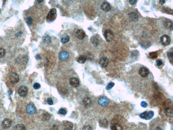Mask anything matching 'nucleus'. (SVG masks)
<instances>
[{"mask_svg":"<svg viewBox=\"0 0 173 130\" xmlns=\"http://www.w3.org/2000/svg\"><path fill=\"white\" fill-rule=\"evenodd\" d=\"M6 51L4 48H0V58H3L5 56Z\"/></svg>","mask_w":173,"mask_h":130,"instance_id":"2f4dec72","label":"nucleus"},{"mask_svg":"<svg viewBox=\"0 0 173 130\" xmlns=\"http://www.w3.org/2000/svg\"><path fill=\"white\" fill-rule=\"evenodd\" d=\"M69 37L68 35H66L65 37L62 38L61 39V42L63 44H66L69 42Z\"/></svg>","mask_w":173,"mask_h":130,"instance_id":"c85d7f7f","label":"nucleus"},{"mask_svg":"<svg viewBox=\"0 0 173 130\" xmlns=\"http://www.w3.org/2000/svg\"><path fill=\"white\" fill-rule=\"evenodd\" d=\"M137 1L136 0H129V4H130L132 5H133L137 3Z\"/></svg>","mask_w":173,"mask_h":130,"instance_id":"37998d69","label":"nucleus"},{"mask_svg":"<svg viewBox=\"0 0 173 130\" xmlns=\"http://www.w3.org/2000/svg\"><path fill=\"white\" fill-rule=\"evenodd\" d=\"M141 107H143V108H146L148 106V104L145 101H142L141 103Z\"/></svg>","mask_w":173,"mask_h":130,"instance_id":"58836bf2","label":"nucleus"},{"mask_svg":"<svg viewBox=\"0 0 173 130\" xmlns=\"http://www.w3.org/2000/svg\"><path fill=\"white\" fill-rule=\"evenodd\" d=\"M47 103L49 105H52L53 104V101L52 99L50 98H49L47 99Z\"/></svg>","mask_w":173,"mask_h":130,"instance_id":"ea45409f","label":"nucleus"},{"mask_svg":"<svg viewBox=\"0 0 173 130\" xmlns=\"http://www.w3.org/2000/svg\"><path fill=\"white\" fill-rule=\"evenodd\" d=\"M76 37L79 40H83L84 39L86 36L85 32L82 30H77L75 32Z\"/></svg>","mask_w":173,"mask_h":130,"instance_id":"9b49d317","label":"nucleus"},{"mask_svg":"<svg viewBox=\"0 0 173 130\" xmlns=\"http://www.w3.org/2000/svg\"><path fill=\"white\" fill-rule=\"evenodd\" d=\"M25 126L23 124H17L15 127V130H25Z\"/></svg>","mask_w":173,"mask_h":130,"instance_id":"bb28decb","label":"nucleus"},{"mask_svg":"<svg viewBox=\"0 0 173 130\" xmlns=\"http://www.w3.org/2000/svg\"><path fill=\"white\" fill-rule=\"evenodd\" d=\"M63 124L65 130H72L73 128V123L68 121H64L62 122Z\"/></svg>","mask_w":173,"mask_h":130,"instance_id":"4468645a","label":"nucleus"},{"mask_svg":"<svg viewBox=\"0 0 173 130\" xmlns=\"http://www.w3.org/2000/svg\"><path fill=\"white\" fill-rule=\"evenodd\" d=\"M156 64L157 66H160L162 65L163 62L161 60L158 59L156 61Z\"/></svg>","mask_w":173,"mask_h":130,"instance_id":"a19ab883","label":"nucleus"},{"mask_svg":"<svg viewBox=\"0 0 173 130\" xmlns=\"http://www.w3.org/2000/svg\"><path fill=\"white\" fill-rule=\"evenodd\" d=\"M139 73L141 77L146 78L148 77L149 75V72L147 68L142 67L141 68L139 69Z\"/></svg>","mask_w":173,"mask_h":130,"instance_id":"423d86ee","label":"nucleus"},{"mask_svg":"<svg viewBox=\"0 0 173 130\" xmlns=\"http://www.w3.org/2000/svg\"><path fill=\"white\" fill-rule=\"evenodd\" d=\"M150 43H149L148 42H143V43L142 44V47H143V48H147V47H148Z\"/></svg>","mask_w":173,"mask_h":130,"instance_id":"f704fd0d","label":"nucleus"},{"mask_svg":"<svg viewBox=\"0 0 173 130\" xmlns=\"http://www.w3.org/2000/svg\"><path fill=\"white\" fill-rule=\"evenodd\" d=\"M12 120L8 119H5L2 122V127L4 129H8L11 126L12 124Z\"/></svg>","mask_w":173,"mask_h":130,"instance_id":"2eb2a0df","label":"nucleus"},{"mask_svg":"<svg viewBox=\"0 0 173 130\" xmlns=\"http://www.w3.org/2000/svg\"><path fill=\"white\" fill-rule=\"evenodd\" d=\"M165 2V1L164 0H162L159 1V3L161 5H163L164 4Z\"/></svg>","mask_w":173,"mask_h":130,"instance_id":"a18cd8bd","label":"nucleus"},{"mask_svg":"<svg viewBox=\"0 0 173 130\" xmlns=\"http://www.w3.org/2000/svg\"><path fill=\"white\" fill-rule=\"evenodd\" d=\"M19 77L18 75L15 73H11L10 77V80L12 83L15 84L18 81Z\"/></svg>","mask_w":173,"mask_h":130,"instance_id":"f8f14e48","label":"nucleus"},{"mask_svg":"<svg viewBox=\"0 0 173 130\" xmlns=\"http://www.w3.org/2000/svg\"><path fill=\"white\" fill-rule=\"evenodd\" d=\"M50 118L49 114L47 113H43L42 114V119L44 121H47Z\"/></svg>","mask_w":173,"mask_h":130,"instance_id":"cd10ccee","label":"nucleus"},{"mask_svg":"<svg viewBox=\"0 0 173 130\" xmlns=\"http://www.w3.org/2000/svg\"><path fill=\"white\" fill-rule=\"evenodd\" d=\"M104 36L107 42H110L113 39L114 34L111 30H107L104 32Z\"/></svg>","mask_w":173,"mask_h":130,"instance_id":"39448f33","label":"nucleus"},{"mask_svg":"<svg viewBox=\"0 0 173 130\" xmlns=\"http://www.w3.org/2000/svg\"><path fill=\"white\" fill-rule=\"evenodd\" d=\"M57 10L55 9H51L46 16V19L49 21H52L55 20Z\"/></svg>","mask_w":173,"mask_h":130,"instance_id":"7ed1b4c3","label":"nucleus"},{"mask_svg":"<svg viewBox=\"0 0 173 130\" xmlns=\"http://www.w3.org/2000/svg\"><path fill=\"white\" fill-rule=\"evenodd\" d=\"M90 41L92 44H93L94 46L97 47L99 45V40L96 37L94 36H93L91 38Z\"/></svg>","mask_w":173,"mask_h":130,"instance_id":"4be33fe9","label":"nucleus"},{"mask_svg":"<svg viewBox=\"0 0 173 130\" xmlns=\"http://www.w3.org/2000/svg\"></svg>","mask_w":173,"mask_h":130,"instance_id":"09e8293b","label":"nucleus"},{"mask_svg":"<svg viewBox=\"0 0 173 130\" xmlns=\"http://www.w3.org/2000/svg\"><path fill=\"white\" fill-rule=\"evenodd\" d=\"M99 125L100 127L105 128L107 127L108 121L106 119H102L99 121Z\"/></svg>","mask_w":173,"mask_h":130,"instance_id":"412c9836","label":"nucleus"},{"mask_svg":"<svg viewBox=\"0 0 173 130\" xmlns=\"http://www.w3.org/2000/svg\"><path fill=\"white\" fill-rule=\"evenodd\" d=\"M59 59L61 61H66L69 58V53L66 51H63L59 53Z\"/></svg>","mask_w":173,"mask_h":130,"instance_id":"1a4fd4ad","label":"nucleus"},{"mask_svg":"<svg viewBox=\"0 0 173 130\" xmlns=\"http://www.w3.org/2000/svg\"><path fill=\"white\" fill-rule=\"evenodd\" d=\"M43 42L46 44H49L51 42V39L50 36L48 35H46L43 37Z\"/></svg>","mask_w":173,"mask_h":130,"instance_id":"393cba45","label":"nucleus"},{"mask_svg":"<svg viewBox=\"0 0 173 130\" xmlns=\"http://www.w3.org/2000/svg\"><path fill=\"white\" fill-rule=\"evenodd\" d=\"M160 41L162 44L166 46L170 44L171 39L169 36L166 35H164L161 37Z\"/></svg>","mask_w":173,"mask_h":130,"instance_id":"20e7f679","label":"nucleus"},{"mask_svg":"<svg viewBox=\"0 0 173 130\" xmlns=\"http://www.w3.org/2000/svg\"><path fill=\"white\" fill-rule=\"evenodd\" d=\"M98 102L99 105L102 106H107L109 103V100L107 97H102L98 99Z\"/></svg>","mask_w":173,"mask_h":130,"instance_id":"6e6552de","label":"nucleus"},{"mask_svg":"<svg viewBox=\"0 0 173 130\" xmlns=\"http://www.w3.org/2000/svg\"><path fill=\"white\" fill-rule=\"evenodd\" d=\"M18 93L21 97H25L28 94V90L26 86H21L18 90Z\"/></svg>","mask_w":173,"mask_h":130,"instance_id":"0eeeda50","label":"nucleus"},{"mask_svg":"<svg viewBox=\"0 0 173 130\" xmlns=\"http://www.w3.org/2000/svg\"><path fill=\"white\" fill-rule=\"evenodd\" d=\"M37 1V2H38V3H41L43 2V1H44V0H39Z\"/></svg>","mask_w":173,"mask_h":130,"instance_id":"de8ad7c7","label":"nucleus"},{"mask_svg":"<svg viewBox=\"0 0 173 130\" xmlns=\"http://www.w3.org/2000/svg\"><path fill=\"white\" fill-rule=\"evenodd\" d=\"M36 110L34 106L32 104H30L27 106L26 108V111L29 114L32 115L35 113Z\"/></svg>","mask_w":173,"mask_h":130,"instance_id":"ddd939ff","label":"nucleus"},{"mask_svg":"<svg viewBox=\"0 0 173 130\" xmlns=\"http://www.w3.org/2000/svg\"><path fill=\"white\" fill-rule=\"evenodd\" d=\"M101 9L105 12H108L111 9V5L108 2H103L101 5Z\"/></svg>","mask_w":173,"mask_h":130,"instance_id":"f3484780","label":"nucleus"},{"mask_svg":"<svg viewBox=\"0 0 173 130\" xmlns=\"http://www.w3.org/2000/svg\"><path fill=\"white\" fill-rule=\"evenodd\" d=\"M129 16L130 20L136 22L138 20V15L134 12H131L129 14Z\"/></svg>","mask_w":173,"mask_h":130,"instance_id":"a211bd4d","label":"nucleus"},{"mask_svg":"<svg viewBox=\"0 0 173 130\" xmlns=\"http://www.w3.org/2000/svg\"><path fill=\"white\" fill-rule=\"evenodd\" d=\"M168 56L169 58L170 59V60H171L173 61V52H169L168 54Z\"/></svg>","mask_w":173,"mask_h":130,"instance_id":"79ce46f5","label":"nucleus"},{"mask_svg":"<svg viewBox=\"0 0 173 130\" xmlns=\"http://www.w3.org/2000/svg\"><path fill=\"white\" fill-rule=\"evenodd\" d=\"M164 26L166 29H171L172 27L173 23L169 19H166L164 23Z\"/></svg>","mask_w":173,"mask_h":130,"instance_id":"5701e85b","label":"nucleus"},{"mask_svg":"<svg viewBox=\"0 0 173 130\" xmlns=\"http://www.w3.org/2000/svg\"><path fill=\"white\" fill-rule=\"evenodd\" d=\"M70 83L74 88H76L79 85V81L78 79L75 78H72L70 79Z\"/></svg>","mask_w":173,"mask_h":130,"instance_id":"dca6fc26","label":"nucleus"},{"mask_svg":"<svg viewBox=\"0 0 173 130\" xmlns=\"http://www.w3.org/2000/svg\"><path fill=\"white\" fill-rule=\"evenodd\" d=\"M41 85L40 84L38 83H36L33 85L34 88L35 89H38L41 88Z\"/></svg>","mask_w":173,"mask_h":130,"instance_id":"c9c22d12","label":"nucleus"},{"mask_svg":"<svg viewBox=\"0 0 173 130\" xmlns=\"http://www.w3.org/2000/svg\"><path fill=\"white\" fill-rule=\"evenodd\" d=\"M154 130H163V129L161 127H160L159 126L157 127H156L154 129Z\"/></svg>","mask_w":173,"mask_h":130,"instance_id":"49530a36","label":"nucleus"},{"mask_svg":"<svg viewBox=\"0 0 173 130\" xmlns=\"http://www.w3.org/2000/svg\"><path fill=\"white\" fill-rule=\"evenodd\" d=\"M59 128L58 126L55 125H54L51 128V130H58Z\"/></svg>","mask_w":173,"mask_h":130,"instance_id":"c03bdc74","label":"nucleus"},{"mask_svg":"<svg viewBox=\"0 0 173 130\" xmlns=\"http://www.w3.org/2000/svg\"><path fill=\"white\" fill-rule=\"evenodd\" d=\"M112 130H123L122 126L117 123L113 124L111 126Z\"/></svg>","mask_w":173,"mask_h":130,"instance_id":"b1692460","label":"nucleus"},{"mask_svg":"<svg viewBox=\"0 0 173 130\" xmlns=\"http://www.w3.org/2000/svg\"><path fill=\"white\" fill-rule=\"evenodd\" d=\"M82 130H92V128L91 126L87 125L84 126Z\"/></svg>","mask_w":173,"mask_h":130,"instance_id":"e433bc0d","label":"nucleus"},{"mask_svg":"<svg viewBox=\"0 0 173 130\" xmlns=\"http://www.w3.org/2000/svg\"><path fill=\"white\" fill-rule=\"evenodd\" d=\"M154 115L153 111H145L139 115L140 118L145 120H149L152 119Z\"/></svg>","mask_w":173,"mask_h":130,"instance_id":"f03ea898","label":"nucleus"},{"mask_svg":"<svg viewBox=\"0 0 173 130\" xmlns=\"http://www.w3.org/2000/svg\"><path fill=\"white\" fill-rule=\"evenodd\" d=\"M83 103L85 107H88L91 104V99L89 98L88 97L84 98L83 101Z\"/></svg>","mask_w":173,"mask_h":130,"instance_id":"a878e982","label":"nucleus"},{"mask_svg":"<svg viewBox=\"0 0 173 130\" xmlns=\"http://www.w3.org/2000/svg\"><path fill=\"white\" fill-rule=\"evenodd\" d=\"M165 113L167 117H172L173 114V108L170 106L166 107L165 109Z\"/></svg>","mask_w":173,"mask_h":130,"instance_id":"6ab92c4d","label":"nucleus"},{"mask_svg":"<svg viewBox=\"0 0 173 130\" xmlns=\"http://www.w3.org/2000/svg\"><path fill=\"white\" fill-rule=\"evenodd\" d=\"M109 60L107 58L104 57H101V58L100 59L99 63L100 66L101 68H104L107 67L109 64Z\"/></svg>","mask_w":173,"mask_h":130,"instance_id":"9d476101","label":"nucleus"},{"mask_svg":"<svg viewBox=\"0 0 173 130\" xmlns=\"http://www.w3.org/2000/svg\"><path fill=\"white\" fill-rule=\"evenodd\" d=\"M158 55L157 52H150L149 53V57L150 58L154 59L156 58L157 57Z\"/></svg>","mask_w":173,"mask_h":130,"instance_id":"7c9ffc66","label":"nucleus"},{"mask_svg":"<svg viewBox=\"0 0 173 130\" xmlns=\"http://www.w3.org/2000/svg\"><path fill=\"white\" fill-rule=\"evenodd\" d=\"M28 57L26 55H19L15 60V62L20 65H26L28 62Z\"/></svg>","mask_w":173,"mask_h":130,"instance_id":"f257e3e1","label":"nucleus"},{"mask_svg":"<svg viewBox=\"0 0 173 130\" xmlns=\"http://www.w3.org/2000/svg\"><path fill=\"white\" fill-rule=\"evenodd\" d=\"M26 22L29 26H30L32 25L33 22V19L32 17L28 16L26 18Z\"/></svg>","mask_w":173,"mask_h":130,"instance_id":"c756f323","label":"nucleus"},{"mask_svg":"<svg viewBox=\"0 0 173 130\" xmlns=\"http://www.w3.org/2000/svg\"><path fill=\"white\" fill-rule=\"evenodd\" d=\"M87 59V57L84 55L79 56L78 57H77L76 59V61L79 63L80 64H84L85 63Z\"/></svg>","mask_w":173,"mask_h":130,"instance_id":"aec40b11","label":"nucleus"},{"mask_svg":"<svg viewBox=\"0 0 173 130\" xmlns=\"http://www.w3.org/2000/svg\"><path fill=\"white\" fill-rule=\"evenodd\" d=\"M59 113L63 115H65L67 114L66 111L64 109H59Z\"/></svg>","mask_w":173,"mask_h":130,"instance_id":"4c0bfd02","label":"nucleus"},{"mask_svg":"<svg viewBox=\"0 0 173 130\" xmlns=\"http://www.w3.org/2000/svg\"><path fill=\"white\" fill-rule=\"evenodd\" d=\"M23 32L22 31H17V32L15 34V37L16 38H18L20 37H21L23 35Z\"/></svg>","mask_w":173,"mask_h":130,"instance_id":"72a5a7b5","label":"nucleus"},{"mask_svg":"<svg viewBox=\"0 0 173 130\" xmlns=\"http://www.w3.org/2000/svg\"><path fill=\"white\" fill-rule=\"evenodd\" d=\"M115 85V83L114 82H110L108 84L106 87V89L107 90H110Z\"/></svg>","mask_w":173,"mask_h":130,"instance_id":"473e14b6","label":"nucleus"}]
</instances>
